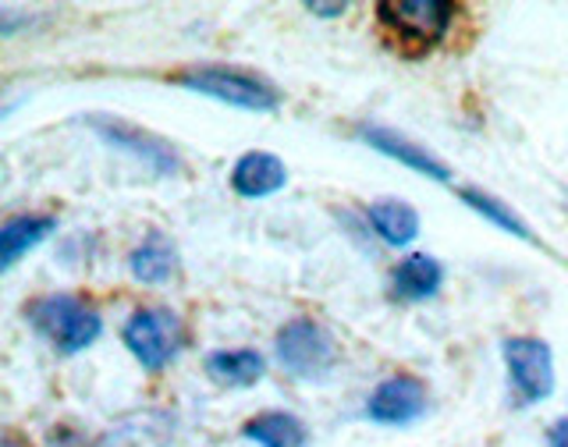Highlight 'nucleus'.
Listing matches in <instances>:
<instances>
[{"label":"nucleus","instance_id":"14","mask_svg":"<svg viewBox=\"0 0 568 447\" xmlns=\"http://www.w3.org/2000/svg\"><path fill=\"white\" fill-rule=\"evenodd\" d=\"M206 373L224 387H253L263 380L266 363L256 348H221L206 359Z\"/></svg>","mask_w":568,"mask_h":447},{"label":"nucleus","instance_id":"7","mask_svg":"<svg viewBox=\"0 0 568 447\" xmlns=\"http://www.w3.org/2000/svg\"><path fill=\"white\" fill-rule=\"evenodd\" d=\"M501 355H505L508 380L519 390L523 405H537L550 398V390H555V355H550L547 342L519 334L501 345Z\"/></svg>","mask_w":568,"mask_h":447},{"label":"nucleus","instance_id":"10","mask_svg":"<svg viewBox=\"0 0 568 447\" xmlns=\"http://www.w3.org/2000/svg\"><path fill=\"white\" fill-rule=\"evenodd\" d=\"M284 185H288V167H284V160L277 153L248 150L231 167V189L242 200H266V195L281 192Z\"/></svg>","mask_w":568,"mask_h":447},{"label":"nucleus","instance_id":"11","mask_svg":"<svg viewBox=\"0 0 568 447\" xmlns=\"http://www.w3.org/2000/svg\"><path fill=\"white\" fill-rule=\"evenodd\" d=\"M53 231H58V217H50V213H18V217L4 221V227H0V271H11Z\"/></svg>","mask_w":568,"mask_h":447},{"label":"nucleus","instance_id":"5","mask_svg":"<svg viewBox=\"0 0 568 447\" xmlns=\"http://www.w3.org/2000/svg\"><path fill=\"white\" fill-rule=\"evenodd\" d=\"M121 342L142 369L160 373L174 363L178 352H182V342H185L182 319L164 306H142L129 316V324L121 331Z\"/></svg>","mask_w":568,"mask_h":447},{"label":"nucleus","instance_id":"17","mask_svg":"<svg viewBox=\"0 0 568 447\" xmlns=\"http://www.w3.org/2000/svg\"><path fill=\"white\" fill-rule=\"evenodd\" d=\"M462 203L466 206H473L479 217L484 221H490L494 227H501V231H508L511 238H523V242H532V231H529V224L515 213L508 203H501L497 195H490V192H479V189H462Z\"/></svg>","mask_w":568,"mask_h":447},{"label":"nucleus","instance_id":"2","mask_svg":"<svg viewBox=\"0 0 568 447\" xmlns=\"http://www.w3.org/2000/svg\"><path fill=\"white\" fill-rule=\"evenodd\" d=\"M26 316L61 355L85 352L103 331L100 313L79 295H43L26 309Z\"/></svg>","mask_w":568,"mask_h":447},{"label":"nucleus","instance_id":"16","mask_svg":"<svg viewBox=\"0 0 568 447\" xmlns=\"http://www.w3.org/2000/svg\"><path fill=\"white\" fill-rule=\"evenodd\" d=\"M366 221L369 227L377 231V235L387 242V245H408L416 235H419V213L402 203V200H381L366 210Z\"/></svg>","mask_w":568,"mask_h":447},{"label":"nucleus","instance_id":"19","mask_svg":"<svg viewBox=\"0 0 568 447\" xmlns=\"http://www.w3.org/2000/svg\"><path fill=\"white\" fill-rule=\"evenodd\" d=\"M306 11L324 14V18H334V14H345V11H348V4H306Z\"/></svg>","mask_w":568,"mask_h":447},{"label":"nucleus","instance_id":"1","mask_svg":"<svg viewBox=\"0 0 568 447\" xmlns=\"http://www.w3.org/2000/svg\"><path fill=\"white\" fill-rule=\"evenodd\" d=\"M174 85L189 89V93H200L210 96L217 103L227 106H239V111H277L281 106V93L266 82L256 71H245V68H227V64H200V68H189L182 75H174Z\"/></svg>","mask_w":568,"mask_h":447},{"label":"nucleus","instance_id":"9","mask_svg":"<svg viewBox=\"0 0 568 447\" xmlns=\"http://www.w3.org/2000/svg\"><path fill=\"white\" fill-rule=\"evenodd\" d=\"M359 139L377 153H384L387 160H398V164H405L408 171L430 177V182H440V185L452 182V167L444 164V160H437L430 150H423L419 142L398 135L395 129H384V124H366V129H359Z\"/></svg>","mask_w":568,"mask_h":447},{"label":"nucleus","instance_id":"8","mask_svg":"<svg viewBox=\"0 0 568 447\" xmlns=\"http://www.w3.org/2000/svg\"><path fill=\"white\" fill-rule=\"evenodd\" d=\"M423 413H426V387L419 377H408V373H395V377L381 380L366 402V416L381 426H408Z\"/></svg>","mask_w":568,"mask_h":447},{"label":"nucleus","instance_id":"4","mask_svg":"<svg viewBox=\"0 0 568 447\" xmlns=\"http://www.w3.org/2000/svg\"><path fill=\"white\" fill-rule=\"evenodd\" d=\"M274 352L281 369L295 380H324L337 366V345L324 324L310 316H298L284 324L274 337Z\"/></svg>","mask_w":568,"mask_h":447},{"label":"nucleus","instance_id":"3","mask_svg":"<svg viewBox=\"0 0 568 447\" xmlns=\"http://www.w3.org/2000/svg\"><path fill=\"white\" fill-rule=\"evenodd\" d=\"M455 11L458 8L448 0H384V4H377L384 32L413 58L434 50L448 35Z\"/></svg>","mask_w":568,"mask_h":447},{"label":"nucleus","instance_id":"15","mask_svg":"<svg viewBox=\"0 0 568 447\" xmlns=\"http://www.w3.org/2000/svg\"><path fill=\"white\" fill-rule=\"evenodd\" d=\"M242 437L260 447H310V430L292 413H260L242 426Z\"/></svg>","mask_w":568,"mask_h":447},{"label":"nucleus","instance_id":"18","mask_svg":"<svg viewBox=\"0 0 568 447\" xmlns=\"http://www.w3.org/2000/svg\"><path fill=\"white\" fill-rule=\"evenodd\" d=\"M547 440H550V447H568V419H558L555 426H550Z\"/></svg>","mask_w":568,"mask_h":447},{"label":"nucleus","instance_id":"6","mask_svg":"<svg viewBox=\"0 0 568 447\" xmlns=\"http://www.w3.org/2000/svg\"><path fill=\"white\" fill-rule=\"evenodd\" d=\"M85 121H89V129H93L106 142V146H114L121 153H132L156 177L182 174V156H178V150L171 146L168 139L146 132L142 124H132V121H124V118H111V114H89Z\"/></svg>","mask_w":568,"mask_h":447},{"label":"nucleus","instance_id":"13","mask_svg":"<svg viewBox=\"0 0 568 447\" xmlns=\"http://www.w3.org/2000/svg\"><path fill=\"white\" fill-rule=\"evenodd\" d=\"M129 274L139 284H168L178 274V248L168 235H146L129 256Z\"/></svg>","mask_w":568,"mask_h":447},{"label":"nucleus","instance_id":"12","mask_svg":"<svg viewBox=\"0 0 568 447\" xmlns=\"http://www.w3.org/2000/svg\"><path fill=\"white\" fill-rule=\"evenodd\" d=\"M440 284H444V266L434 256L413 253L395 266V274H390V295L402 302H426L440 292Z\"/></svg>","mask_w":568,"mask_h":447}]
</instances>
